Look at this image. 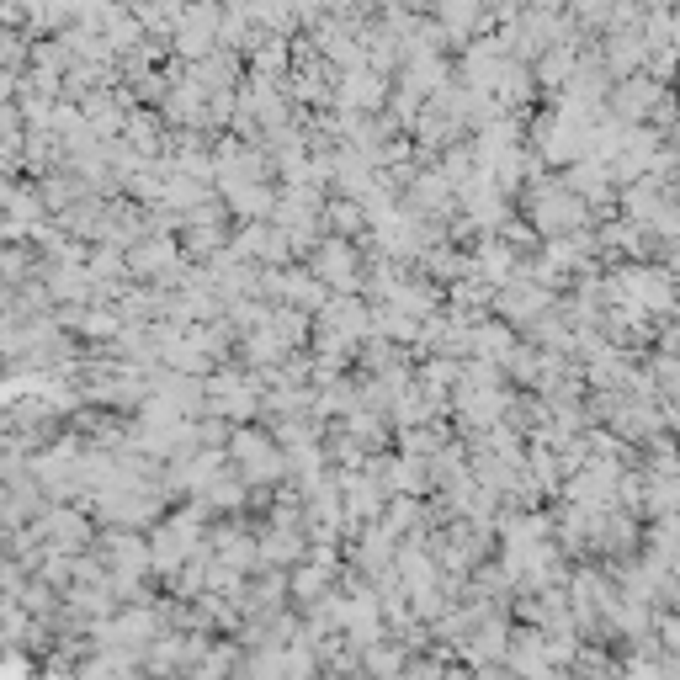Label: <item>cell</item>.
Segmentation results:
<instances>
[{"instance_id": "6da1fadb", "label": "cell", "mask_w": 680, "mask_h": 680, "mask_svg": "<svg viewBox=\"0 0 680 680\" xmlns=\"http://www.w3.org/2000/svg\"><path fill=\"white\" fill-rule=\"evenodd\" d=\"M617 101H622V112H633V117H643L659 101V85L654 80H627L622 91H617Z\"/></svg>"}, {"instance_id": "7a4b0ae2", "label": "cell", "mask_w": 680, "mask_h": 680, "mask_svg": "<svg viewBox=\"0 0 680 680\" xmlns=\"http://www.w3.org/2000/svg\"><path fill=\"white\" fill-rule=\"evenodd\" d=\"M670 38H675V54H680V16H675V22H670Z\"/></svg>"}, {"instance_id": "3957f363", "label": "cell", "mask_w": 680, "mask_h": 680, "mask_svg": "<svg viewBox=\"0 0 680 680\" xmlns=\"http://www.w3.org/2000/svg\"><path fill=\"white\" fill-rule=\"evenodd\" d=\"M675 101H680V85H675Z\"/></svg>"}]
</instances>
